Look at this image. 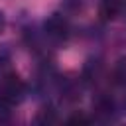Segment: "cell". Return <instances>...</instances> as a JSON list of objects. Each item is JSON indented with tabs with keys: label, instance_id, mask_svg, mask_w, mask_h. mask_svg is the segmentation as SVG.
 <instances>
[{
	"label": "cell",
	"instance_id": "obj_1",
	"mask_svg": "<svg viewBox=\"0 0 126 126\" xmlns=\"http://www.w3.org/2000/svg\"><path fill=\"white\" fill-rule=\"evenodd\" d=\"M26 94V83L16 75V73H8L0 79V100L14 106L18 102H22Z\"/></svg>",
	"mask_w": 126,
	"mask_h": 126
},
{
	"label": "cell",
	"instance_id": "obj_2",
	"mask_svg": "<svg viewBox=\"0 0 126 126\" xmlns=\"http://www.w3.org/2000/svg\"><path fill=\"white\" fill-rule=\"evenodd\" d=\"M45 32L55 41H65L69 37V26H67V22L61 14H51L45 20Z\"/></svg>",
	"mask_w": 126,
	"mask_h": 126
},
{
	"label": "cell",
	"instance_id": "obj_3",
	"mask_svg": "<svg viewBox=\"0 0 126 126\" xmlns=\"http://www.w3.org/2000/svg\"><path fill=\"white\" fill-rule=\"evenodd\" d=\"M124 8V0H98V16L102 22H112Z\"/></svg>",
	"mask_w": 126,
	"mask_h": 126
},
{
	"label": "cell",
	"instance_id": "obj_4",
	"mask_svg": "<svg viewBox=\"0 0 126 126\" xmlns=\"http://www.w3.org/2000/svg\"><path fill=\"white\" fill-rule=\"evenodd\" d=\"M35 122L37 124H47V122H57V116L51 108H41L35 116Z\"/></svg>",
	"mask_w": 126,
	"mask_h": 126
},
{
	"label": "cell",
	"instance_id": "obj_5",
	"mask_svg": "<svg viewBox=\"0 0 126 126\" xmlns=\"http://www.w3.org/2000/svg\"><path fill=\"white\" fill-rule=\"evenodd\" d=\"M116 79H118V83L126 85V59H122L116 65Z\"/></svg>",
	"mask_w": 126,
	"mask_h": 126
},
{
	"label": "cell",
	"instance_id": "obj_6",
	"mask_svg": "<svg viewBox=\"0 0 126 126\" xmlns=\"http://www.w3.org/2000/svg\"><path fill=\"white\" fill-rule=\"evenodd\" d=\"M67 122H89V118L83 116V114H75V116H71Z\"/></svg>",
	"mask_w": 126,
	"mask_h": 126
},
{
	"label": "cell",
	"instance_id": "obj_7",
	"mask_svg": "<svg viewBox=\"0 0 126 126\" xmlns=\"http://www.w3.org/2000/svg\"><path fill=\"white\" fill-rule=\"evenodd\" d=\"M4 28H6V16H4V12H0V33L4 32Z\"/></svg>",
	"mask_w": 126,
	"mask_h": 126
}]
</instances>
